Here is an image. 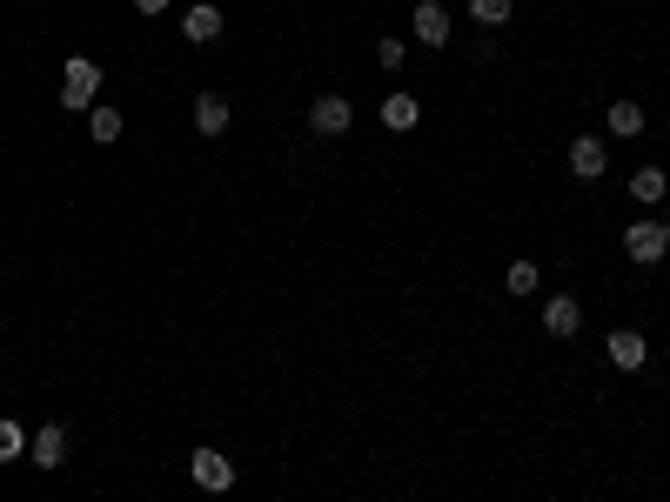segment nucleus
Segmentation results:
<instances>
[{"instance_id":"obj_15","label":"nucleus","mask_w":670,"mask_h":502,"mask_svg":"<svg viewBox=\"0 0 670 502\" xmlns=\"http://www.w3.org/2000/svg\"><path fill=\"white\" fill-rule=\"evenodd\" d=\"M88 134L101 141V148H114V141H121V114H114V108H94L88 114Z\"/></svg>"},{"instance_id":"obj_2","label":"nucleus","mask_w":670,"mask_h":502,"mask_svg":"<svg viewBox=\"0 0 670 502\" xmlns=\"http://www.w3.org/2000/svg\"><path fill=\"white\" fill-rule=\"evenodd\" d=\"M624 255L630 262H664L670 255V228L664 221H637V228H624Z\"/></svg>"},{"instance_id":"obj_11","label":"nucleus","mask_w":670,"mask_h":502,"mask_svg":"<svg viewBox=\"0 0 670 502\" xmlns=\"http://www.w3.org/2000/svg\"><path fill=\"white\" fill-rule=\"evenodd\" d=\"M644 335H637V328H617V335H610V362H617V369H644Z\"/></svg>"},{"instance_id":"obj_18","label":"nucleus","mask_w":670,"mask_h":502,"mask_svg":"<svg viewBox=\"0 0 670 502\" xmlns=\"http://www.w3.org/2000/svg\"><path fill=\"white\" fill-rule=\"evenodd\" d=\"M510 295H536V268H530V262L510 268Z\"/></svg>"},{"instance_id":"obj_9","label":"nucleus","mask_w":670,"mask_h":502,"mask_svg":"<svg viewBox=\"0 0 670 502\" xmlns=\"http://www.w3.org/2000/svg\"><path fill=\"white\" fill-rule=\"evenodd\" d=\"M416 121H423L416 94H389V101H382V128H389V134H409Z\"/></svg>"},{"instance_id":"obj_16","label":"nucleus","mask_w":670,"mask_h":502,"mask_svg":"<svg viewBox=\"0 0 670 502\" xmlns=\"http://www.w3.org/2000/svg\"><path fill=\"white\" fill-rule=\"evenodd\" d=\"M27 442H34V436H27L21 422H0V462H14V456H27Z\"/></svg>"},{"instance_id":"obj_1","label":"nucleus","mask_w":670,"mask_h":502,"mask_svg":"<svg viewBox=\"0 0 670 502\" xmlns=\"http://www.w3.org/2000/svg\"><path fill=\"white\" fill-rule=\"evenodd\" d=\"M94 94H101V67L88 61V54H67V74H61V108L81 114L94 108Z\"/></svg>"},{"instance_id":"obj_4","label":"nucleus","mask_w":670,"mask_h":502,"mask_svg":"<svg viewBox=\"0 0 670 502\" xmlns=\"http://www.w3.org/2000/svg\"><path fill=\"white\" fill-rule=\"evenodd\" d=\"M603 161H610V154H603L597 134H577V141H570V175H577V181H597Z\"/></svg>"},{"instance_id":"obj_19","label":"nucleus","mask_w":670,"mask_h":502,"mask_svg":"<svg viewBox=\"0 0 670 502\" xmlns=\"http://www.w3.org/2000/svg\"><path fill=\"white\" fill-rule=\"evenodd\" d=\"M376 61L382 67H402V41H396V34H382V41H376Z\"/></svg>"},{"instance_id":"obj_17","label":"nucleus","mask_w":670,"mask_h":502,"mask_svg":"<svg viewBox=\"0 0 670 502\" xmlns=\"http://www.w3.org/2000/svg\"><path fill=\"white\" fill-rule=\"evenodd\" d=\"M469 14H476L483 27H503L510 21V0H469Z\"/></svg>"},{"instance_id":"obj_6","label":"nucleus","mask_w":670,"mask_h":502,"mask_svg":"<svg viewBox=\"0 0 670 502\" xmlns=\"http://www.w3.org/2000/svg\"><path fill=\"white\" fill-rule=\"evenodd\" d=\"M309 128L315 134H349V101H342V94H322L309 108Z\"/></svg>"},{"instance_id":"obj_20","label":"nucleus","mask_w":670,"mask_h":502,"mask_svg":"<svg viewBox=\"0 0 670 502\" xmlns=\"http://www.w3.org/2000/svg\"><path fill=\"white\" fill-rule=\"evenodd\" d=\"M134 7H141V14H161V7H168V0H134Z\"/></svg>"},{"instance_id":"obj_3","label":"nucleus","mask_w":670,"mask_h":502,"mask_svg":"<svg viewBox=\"0 0 670 502\" xmlns=\"http://www.w3.org/2000/svg\"><path fill=\"white\" fill-rule=\"evenodd\" d=\"M409 34H416L423 47H443V41H449V14L436 7V0H423V7L409 14Z\"/></svg>"},{"instance_id":"obj_13","label":"nucleus","mask_w":670,"mask_h":502,"mask_svg":"<svg viewBox=\"0 0 670 502\" xmlns=\"http://www.w3.org/2000/svg\"><path fill=\"white\" fill-rule=\"evenodd\" d=\"M610 134L637 141V134H644V108H637V101H617V108H610Z\"/></svg>"},{"instance_id":"obj_5","label":"nucleus","mask_w":670,"mask_h":502,"mask_svg":"<svg viewBox=\"0 0 670 502\" xmlns=\"http://www.w3.org/2000/svg\"><path fill=\"white\" fill-rule=\"evenodd\" d=\"M188 469H195L201 489H228V482H235V462H228L222 449H195V462H188Z\"/></svg>"},{"instance_id":"obj_14","label":"nucleus","mask_w":670,"mask_h":502,"mask_svg":"<svg viewBox=\"0 0 670 502\" xmlns=\"http://www.w3.org/2000/svg\"><path fill=\"white\" fill-rule=\"evenodd\" d=\"M630 195H637V201H664V195H670V175H664V168H637Z\"/></svg>"},{"instance_id":"obj_12","label":"nucleus","mask_w":670,"mask_h":502,"mask_svg":"<svg viewBox=\"0 0 670 502\" xmlns=\"http://www.w3.org/2000/svg\"><path fill=\"white\" fill-rule=\"evenodd\" d=\"M27 456L41 462V469H61L67 462V429H41V436L27 442Z\"/></svg>"},{"instance_id":"obj_10","label":"nucleus","mask_w":670,"mask_h":502,"mask_svg":"<svg viewBox=\"0 0 670 502\" xmlns=\"http://www.w3.org/2000/svg\"><path fill=\"white\" fill-rule=\"evenodd\" d=\"M181 34H188V41H215V34H222V7H208V0L188 7V14H181Z\"/></svg>"},{"instance_id":"obj_8","label":"nucleus","mask_w":670,"mask_h":502,"mask_svg":"<svg viewBox=\"0 0 670 502\" xmlns=\"http://www.w3.org/2000/svg\"><path fill=\"white\" fill-rule=\"evenodd\" d=\"M195 134H208V141H222L228 134V101L222 94H201L195 101Z\"/></svg>"},{"instance_id":"obj_7","label":"nucleus","mask_w":670,"mask_h":502,"mask_svg":"<svg viewBox=\"0 0 670 502\" xmlns=\"http://www.w3.org/2000/svg\"><path fill=\"white\" fill-rule=\"evenodd\" d=\"M543 328H550V335H577V328H583L577 295H550V302H543Z\"/></svg>"}]
</instances>
